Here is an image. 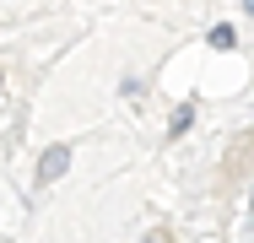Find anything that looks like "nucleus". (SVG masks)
<instances>
[{
  "label": "nucleus",
  "instance_id": "obj_2",
  "mask_svg": "<svg viewBox=\"0 0 254 243\" xmlns=\"http://www.w3.org/2000/svg\"><path fill=\"white\" fill-rule=\"evenodd\" d=\"M211 49H233V27H216L211 33Z\"/></svg>",
  "mask_w": 254,
  "mask_h": 243
},
{
  "label": "nucleus",
  "instance_id": "obj_1",
  "mask_svg": "<svg viewBox=\"0 0 254 243\" xmlns=\"http://www.w3.org/2000/svg\"><path fill=\"white\" fill-rule=\"evenodd\" d=\"M65 168H70V146H49V151H44V162H38V184H54Z\"/></svg>",
  "mask_w": 254,
  "mask_h": 243
},
{
  "label": "nucleus",
  "instance_id": "obj_4",
  "mask_svg": "<svg viewBox=\"0 0 254 243\" xmlns=\"http://www.w3.org/2000/svg\"><path fill=\"white\" fill-rule=\"evenodd\" d=\"M249 11H254V0H249Z\"/></svg>",
  "mask_w": 254,
  "mask_h": 243
},
{
  "label": "nucleus",
  "instance_id": "obj_3",
  "mask_svg": "<svg viewBox=\"0 0 254 243\" xmlns=\"http://www.w3.org/2000/svg\"><path fill=\"white\" fill-rule=\"evenodd\" d=\"M146 243H162V238H157V233H152V238H146Z\"/></svg>",
  "mask_w": 254,
  "mask_h": 243
}]
</instances>
